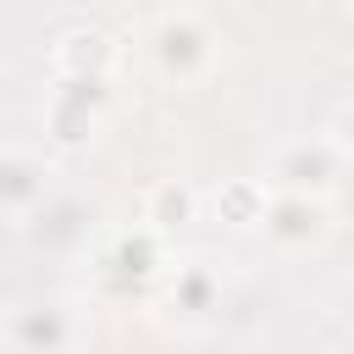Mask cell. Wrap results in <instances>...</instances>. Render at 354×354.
Wrapping results in <instances>:
<instances>
[{
	"label": "cell",
	"mask_w": 354,
	"mask_h": 354,
	"mask_svg": "<svg viewBox=\"0 0 354 354\" xmlns=\"http://www.w3.org/2000/svg\"><path fill=\"white\" fill-rule=\"evenodd\" d=\"M260 232L277 249H315L332 232V199H310V194H266V216Z\"/></svg>",
	"instance_id": "5b68a950"
},
{
	"label": "cell",
	"mask_w": 354,
	"mask_h": 354,
	"mask_svg": "<svg viewBox=\"0 0 354 354\" xmlns=\"http://www.w3.org/2000/svg\"><path fill=\"white\" fill-rule=\"evenodd\" d=\"M94 266H100V288H105V293L133 299V293H144L155 277H166V266H171V238L155 232V227H144V221H133V227H122V232H111V238L100 243Z\"/></svg>",
	"instance_id": "277c9868"
},
{
	"label": "cell",
	"mask_w": 354,
	"mask_h": 354,
	"mask_svg": "<svg viewBox=\"0 0 354 354\" xmlns=\"http://www.w3.org/2000/svg\"><path fill=\"white\" fill-rule=\"evenodd\" d=\"M216 44H221L216 28H210L199 11H188V6L160 11V17L149 22V33H144V55H149L155 77L171 83V88H194V83H205L210 66H216Z\"/></svg>",
	"instance_id": "6da1fadb"
},
{
	"label": "cell",
	"mask_w": 354,
	"mask_h": 354,
	"mask_svg": "<svg viewBox=\"0 0 354 354\" xmlns=\"http://www.w3.org/2000/svg\"><path fill=\"white\" fill-rule=\"evenodd\" d=\"M266 183L260 177H221L210 188V216L232 232H260V216H266Z\"/></svg>",
	"instance_id": "30bf717a"
},
{
	"label": "cell",
	"mask_w": 354,
	"mask_h": 354,
	"mask_svg": "<svg viewBox=\"0 0 354 354\" xmlns=\"http://www.w3.org/2000/svg\"><path fill=\"white\" fill-rule=\"evenodd\" d=\"M199 188L194 183H183V177H160V183H149L144 188V227H155V232H183V227H194L199 221Z\"/></svg>",
	"instance_id": "9c48e42d"
},
{
	"label": "cell",
	"mask_w": 354,
	"mask_h": 354,
	"mask_svg": "<svg viewBox=\"0 0 354 354\" xmlns=\"http://www.w3.org/2000/svg\"><path fill=\"white\" fill-rule=\"evenodd\" d=\"M348 177V144L332 138V133H304V138H288L271 149L266 160V188L277 194H310V199H332Z\"/></svg>",
	"instance_id": "7a4b0ae2"
},
{
	"label": "cell",
	"mask_w": 354,
	"mask_h": 354,
	"mask_svg": "<svg viewBox=\"0 0 354 354\" xmlns=\"http://www.w3.org/2000/svg\"><path fill=\"white\" fill-rule=\"evenodd\" d=\"M116 66H122V44H116V33H105L94 22H77V28L55 33V44H50V77H100V83H111Z\"/></svg>",
	"instance_id": "8992f818"
},
{
	"label": "cell",
	"mask_w": 354,
	"mask_h": 354,
	"mask_svg": "<svg viewBox=\"0 0 354 354\" xmlns=\"http://www.w3.org/2000/svg\"><path fill=\"white\" fill-rule=\"evenodd\" d=\"M50 188H55V166H50L44 155L17 149V144L0 149V216H6V221L39 216L44 199H50Z\"/></svg>",
	"instance_id": "52a82bcc"
},
{
	"label": "cell",
	"mask_w": 354,
	"mask_h": 354,
	"mask_svg": "<svg viewBox=\"0 0 354 354\" xmlns=\"http://www.w3.org/2000/svg\"><path fill=\"white\" fill-rule=\"evenodd\" d=\"M166 271H171V288H166L171 310H183V315H210V310L221 304V271H216L210 260H183V266H166Z\"/></svg>",
	"instance_id": "8fae6325"
},
{
	"label": "cell",
	"mask_w": 354,
	"mask_h": 354,
	"mask_svg": "<svg viewBox=\"0 0 354 354\" xmlns=\"http://www.w3.org/2000/svg\"><path fill=\"white\" fill-rule=\"evenodd\" d=\"M111 111V83L100 77H55L44 94V144L55 155H77L94 144L100 122Z\"/></svg>",
	"instance_id": "3957f363"
},
{
	"label": "cell",
	"mask_w": 354,
	"mask_h": 354,
	"mask_svg": "<svg viewBox=\"0 0 354 354\" xmlns=\"http://www.w3.org/2000/svg\"><path fill=\"white\" fill-rule=\"evenodd\" d=\"M0 337L11 354H66L77 343V321L66 304H17L0 321Z\"/></svg>",
	"instance_id": "ba28073f"
}]
</instances>
